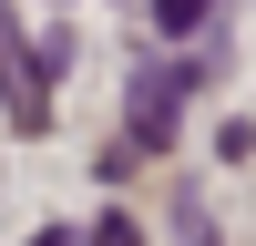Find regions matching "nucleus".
<instances>
[{"instance_id":"nucleus-1","label":"nucleus","mask_w":256,"mask_h":246,"mask_svg":"<svg viewBox=\"0 0 256 246\" xmlns=\"http://www.w3.org/2000/svg\"><path fill=\"white\" fill-rule=\"evenodd\" d=\"M184 92H195V72H184V62H154V72L134 82V154L174 144V113H184Z\"/></svg>"},{"instance_id":"nucleus-2","label":"nucleus","mask_w":256,"mask_h":246,"mask_svg":"<svg viewBox=\"0 0 256 246\" xmlns=\"http://www.w3.org/2000/svg\"><path fill=\"white\" fill-rule=\"evenodd\" d=\"M205 10H216V0H154V31H174V41H184Z\"/></svg>"},{"instance_id":"nucleus-3","label":"nucleus","mask_w":256,"mask_h":246,"mask_svg":"<svg viewBox=\"0 0 256 246\" xmlns=\"http://www.w3.org/2000/svg\"><path fill=\"white\" fill-rule=\"evenodd\" d=\"M82 246H144V236H134V216H102V226H92Z\"/></svg>"},{"instance_id":"nucleus-4","label":"nucleus","mask_w":256,"mask_h":246,"mask_svg":"<svg viewBox=\"0 0 256 246\" xmlns=\"http://www.w3.org/2000/svg\"><path fill=\"white\" fill-rule=\"evenodd\" d=\"M31 246H82V236H72V226H52V236H31Z\"/></svg>"}]
</instances>
